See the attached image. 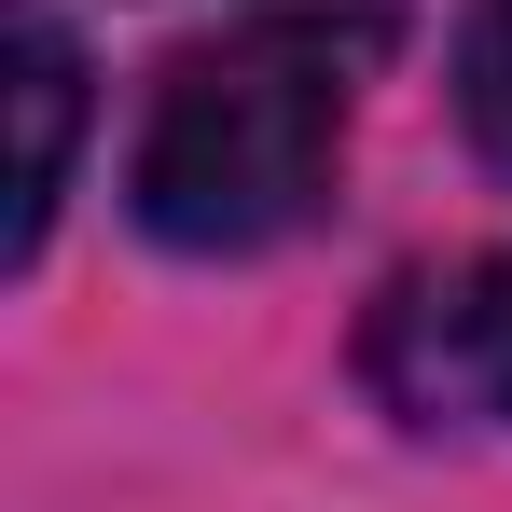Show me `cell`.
<instances>
[{
	"label": "cell",
	"mask_w": 512,
	"mask_h": 512,
	"mask_svg": "<svg viewBox=\"0 0 512 512\" xmlns=\"http://www.w3.org/2000/svg\"><path fill=\"white\" fill-rule=\"evenodd\" d=\"M263 28H291V42H319V56H346V70H374L388 42H402V14L416 0H250Z\"/></svg>",
	"instance_id": "5"
},
{
	"label": "cell",
	"mask_w": 512,
	"mask_h": 512,
	"mask_svg": "<svg viewBox=\"0 0 512 512\" xmlns=\"http://www.w3.org/2000/svg\"><path fill=\"white\" fill-rule=\"evenodd\" d=\"M457 125H471V153L512 180V0H471V14H457Z\"/></svg>",
	"instance_id": "4"
},
{
	"label": "cell",
	"mask_w": 512,
	"mask_h": 512,
	"mask_svg": "<svg viewBox=\"0 0 512 512\" xmlns=\"http://www.w3.org/2000/svg\"><path fill=\"white\" fill-rule=\"evenodd\" d=\"M374 374L416 416H512V250L457 277H402L374 319Z\"/></svg>",
	"instance_id": "2"
},
{
	"label": "cell",
	"mask_w": 512,
	"mask_h": 512,
	"mask_svg": "<svg viewBox=\"0 0 512 512\" xmlns=\"http://www.w3.org/2000/svg\"><path fill=\"white\" fill-rule=\"evenodd\" d=\"M0 70H14V222H0V250L28 263V250H42V222H56V194H70L84 56H70V28H56V14H14V28H0Z\"/></svg>",
	"instance_id": "3"
},
{
	"label": "cell",
	"mask_w": 512,
	"mask_h": 512,
	"mask_svg": "<svg viewBox=\"0 0 512 512\" xmlns=\"http://www.w3.org/2000/svg\"><path fill=\"white\" fill-rule=\"evenodd\" d=\"M333 153H346V56H319V42L250 14V28L167 56L125 194H139V222L167 250L236 263V250H277L333 194Z\"/></svg>",
	"instance_id": "1"
}]
</instances>
